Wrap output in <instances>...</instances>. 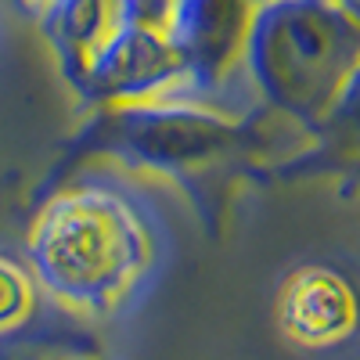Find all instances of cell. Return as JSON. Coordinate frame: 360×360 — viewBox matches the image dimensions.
Returning a JSON list of instances; mask_svg holds the SVG:
<instances>
[{"mask_svg": "<svg viewBox=\"0 0 360 360\" xmlns=\"http://www.w3.org/2000/svg\"><path fill=\"white\" fill-rule=\"evenodd\" d=\"M37 259L44 278L72 299H112L148 259V238L127 202L112 195H76L44 220Z\"/></svg>", "mask_w": 360, "mask_h": 360, "instance_id": "1", "label": "cell"}, {"mask_svg": "<svg viewBox=\"0 0 360 360\" xmlns=\"http://www.w3.org/2000/svg\"><path fill=\"white\" fill-rule=\"evenodd\" d=\"M249 44L259 76L274 90L314 98V90L339 72L353 47V29L335 0H281L249 25Z\"/></svg>", "mask_w": 360, "mask_h": 360, "instance_id": "2", "label": "cell"}, {"mask_svg": "<svg viewBox=\"0 0 360 360\" xmlns=\"http://www.w3.org/2000/svg\"><path fill=\"white\" fill-rule=\"evenodd\" d=\"M281 324L299 342H339L356 324V299L332 270H299L281 295Z\"/></svg>", "mask_w": 360, "mask_h": 360, "instance_id": "3", "label": "cell"}, {"mask_svg": "<svg viewBox=\"0 0 360 360\" xmlns=\"http://www.w3.org/2000/svg\"><path fill=\"white\" fill-rule=\"evenodd\" d=\"M25 307V285L8 263H0V324L18 317Z\"/></svg>", "mask_w": 360, "mask_h": 360, "instance_id": "4", "label": "cell"}, {"mask_svg": "<svg viewBox=\"0 0 360 360\" xmlns=\"http://www.w3.org/2000/svg\"><path fill=\"white\" fill-rule=\"evenodd\" d=\"M335 4L346 11V15H353V18H360V0H335Z\"/></svg>", "mask_w": 360, "mask_h": 360, "instance_id": "5", "label": "cell"}]
</instances>
